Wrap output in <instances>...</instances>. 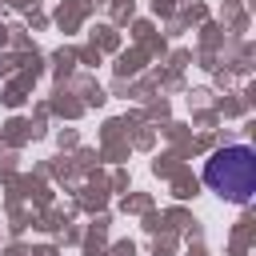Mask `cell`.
I'll return each instance as SVG.
<instances>
[{
  "label": "cell",
  "mask_w": 256,
  "mask_h": 256,
  "mask_svg": "<svg viewBox=\"0 0 256 256\" xmlns=\"http://www.w3.org/2000/svg\"><path fill=\"white\" fill-rule=\"evenodd\" d=\"M204 184L212 192H220L232 204H248L256 192V156L248 144H232L212 152V160L204 164Z\"/></svg>",
  "instance_id": "cell-1"
}]
</instances>
